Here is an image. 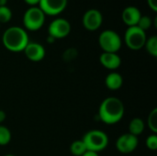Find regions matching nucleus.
I'll return each mask as SVG.
<instances>
[{"mask_svg":"<svg viewBox=\"0 0 157 156\" xmlns=\"http://www.w3.org/2000/svg\"><path fill=\"white\" fill-rule=\"evenodd\" d=\"M125 108L122 101L114 97L105 98L98 108V117L106 124L112 125L121 121L124 116Z\"/></svg>","mask_w":157,"mask_h":156,"instance_id":"obj_1","label":"nucleus"},{"mask_svg":"<svg viewBox=\"0 0 157 156\" xmlns=\"http://www.w3.org/2000/svg\"><path fill=\"white\" fill-rule=\"evenodd\" d=\"M2 41L6 50L12 52H19L24 51L29 42V39L25 29L13 26L5 30Z\"/></svg>","mask_w":157,"mask_h":156,"instance_id":"obj_2","label":"nucleus"},{"mask_svg":"<svg viewBox=\"0 0 157 156\" xmlns=\"http://www.w3.org/2000/svg\"><path fill=\"white\" fill-rule=\"evenodd\" d=\"M87 151L99 153L105 150L109 145V137L106 132L100 130H92L87 131L83 139Z\"/></svg>","mask_w":157,"mask_h":156,"instance_id":"obj_3","label":"nucleus"},{"mask_svg":"<svg viewBox=\"0 0 157 156\" xmlns=\"http://www.w3.org/2000/svg\"><path fill=\"white\" fill-rule=\"evenodd\" d=\"M46 15L39 6H30L26 10L23 16V25L26 29L37 31L40 29L45 23Z\"/></svg>","mask_w":157,"mask_h":156,"instance_id":"obj_4","label":"nucleus"},{"mask_svg":"<svg viewBox=\"0 0 157 156\" xmlns=\"http://www.w3.org/2000/svg\"><path fill=\"white\" fill-rule=\"evenodd\" d=\"M98 44L104 52L117 53L122 45L121 36L112 29H106L102 31L98 37Z\"/></svg>","mask_w":157,"mask_h":156,"instance_id":"obj_5","label":"nucleus"},{"mask_svg":"<svg viewBox=\"0 0 157 156\" xmlns=\"http://www.w3.org/2000/svg\"><path fill=\"white\" fill-rule=\"evenodd\" d=\"M146 40V32L137 26L128 27L124 34L125 44L132 51H139L144 48Z\"/></svg>","mask_w":157,"mask_h":156,"instance_id":"obj_6","label":"nucleus"},{"mask_svg":"<svg viewBox=\"0 0 157 156\" xmlns=\"http://www.w3.org/2000/svg\"><path fill=\"white\" fill-rule=\"evenodd\" d=\"M71 32V24L70 22L63 17H58L53 19L49 27L48 33L49 36L52 37L54 40L63 39L67 37Z\"/></svg>","mask_w":157,"mask_h":156,"instance_id":"obj_7","label":"nucleus"},{"mask_svg":"<svg viewBox=\"0 0 157 156\" xmlns=\"http://www.w3.org/2000/svg\"><path fill=\"white\" fill-rule=\"evenodd\" d=\"M102 22H103L102 13L96 8H91L86 11L82 18V23L84 28L89 31H95L101 27Z\"/></svg>","mask_w":157,"mask_h":156,"instance_id":"obj_8","label":"nucleus"},{"mask_svg":"<svg viewBox=\"0 0 157 156\" xmlns=\"http://www.w3.org/2000/svg\"><path fill=\"white\" fill-rule=\"evenodd\" d=\"M68 0H40L39 7L47 16H57L67 6Z\"/></svg>","mask_w":157,"mask_h":156,"instance_id":"obj_9","label":"nucleus"},{"mask_svg":"<svg viewBox=\"0 0 157 156\" xmlns=\"http://www.w3.org/2000/svg\"><path fill=\"white\" fill-rule=\"evenodd\" d=\"M138 144V137L131 133H124L117 139L116 148L121 154H130L136 150Z\"/></svg>","mask_w":157,"mask_h":156,"instance_id":"obj_10","label":"nucleus"},{"mask_svg":"<svg viewBox=\"0 0 157 156\" xmlns=\"http://www.w3.org/2000/svg\"><path fill=\"white\" fill-rule=\"evenodd\" d=\"M24 53L26 57L31 62H40L45 57V48L38 42H29L24 49Z\"/></svg>","mask_w":157,"mask_h":156,"instance_id":"obj_11","label":"nucleus"},{"mask_svg":"<svg viewBox=\"0 0 157 156\" xmlns=\"http://www.w3.org/2000/svg\"><path fill=\"white\" fill-rule=\"evenodd\" d=\"M100 63L109 70H116L121 64V58L115 52H103L99 57Z\"/></svg>","mask_w":157,"mask_h":156,"instance_id":"obj_12","label":"nucleus"},{"mask_svg":"<svg viewBox=\"0 0 157 156\" xmlns=\"http://www.w3.org/2000/svg\"><path fill=\"white\" fill-rule=\"evenodd\" d=\"M122 20L128 27L137 26L140 17H142V13L138 7L130 6L124 8L122 11Z\"/></svg>","mask_w":157,"mask_h":156,"instance_id":"obj_13","label":"nucleus"},{"mask_svg":"<svg viewBox=\"0 0 157 156\" xmlns=\"http://www.w3.org/2000/svg\"><path fill=\"white\" fill-rule=\"evenodd\" d=\"M105 85L109 90L116 91L122 86L123 78H122L121 74L117 72L109 73L105 79Z\"/></svg>","mask_w":157,"mask_h":156,"instance_id":"obj_14","label":"nucleus"},{"mask_svg":"<svg viewBox=\"0 0 157 156\" xmlns=\"http://www.w3.org/2000/svg\"><path fill=\"white\" fill-rule=\"evenodd\" d=\"M145 129V123L141 118H134L129 124V133L138 137Z\"/></svg>","mask_w":157,"mask_h":156,"instance_id":"obj_15","label":"nucleus"},{"mask_svg":"<svg viewBox=\"0 0 157 156\" xmlns=\"http://www.w3.org/2000/svg\"><path fill=\"white\" fill-rule=\"evenodd\" d=\"M70 151L74 156H82L87 150L82 140H77L72 143L70 146Z\"/></svg>","mask_w":157,"mask_h":156,"instance_id":"obj_16","label":"nucleus"},{"mask_svg":"<svg viewBox=\"0 0 157 156\" xmlns=\"http://www.w3.org/2000/svg\"><path fill=\"white\" fill-rule=\"evenodd\" d=\"M144 47L147 52L153 57H157V37L152 36L146 40Z\"/></svg>","mask_w":157,"mask_h":156,"instance_id":"obj_17","label":"nucleus"},{"mask_svg":"<svg viewBox=\"0 0 157 156\" xmlns=\"http://www.w3.org/2000/svg\"><path fill=\"white\" fill-rule=\"evenodd\" d=\"M11 131L10 130L3 125H0V145L4 146L10 143L11 141Z\"/></svg>","mask_w":157,"mask_h":156,"instance_id":"obj_18","label":"nucleus"},{"mask_svg":"<svg viewBox=\"0 0 157 156\" xmlns=\"http://www.w3.org/2000/svg\"><path fill=\"white\" fill-rule=\"evenodd\" d=\"M147 125L149 127V129L151 130V131L155 134L157 132V108H154L147 119Z\"/></svg>","mask_w":157,"mask_h":156,"instance_id":"obj_19","label":"nucleus"},{"mask_svg":"<svg viewBox=\"0 0 157 156\" xmlns=\"http://www.w3.org/2000/svg\"><path fill=\"white\" fill-rule=\"evenodd\" d=\"M12 18V11L7 6H0V24H5L10 21Z\"/></svg>","mask_w":157,"mask_h":156,"instance_id":"obj_20","label":"nucleus"},{"mask_svg":"<svg viewBox=\"0 0 157 156\" xmlns=\"http://www.w3.org/2000/svg\"><path fill=\"white\" fill-rule=\"evenodd\" d=\"M153 26V20L149 16H143L140 17L137 27H139L141 29L144 30L146 32V30H148L151 27Z\"/></svg>","mask_w":157,"mask_h":156,"instance_id":"obj_21","label":"nucleus"},{"mask_svg":"<svg viewBox=\"0 0 157 156\" xmlns=\"http://www.w3.org/2000/svg\"><path fill=\"white\" fill-rule=\"evenodd\" d=\"M146 147L151 150V151H155L157 150V135L156 134H151L150 136L147 137L146 142H145Z\"/></svg>","mask_w":157,"mask_h":156,"instance_id":"obj_22","label":"nucleus"},{"mask_svg":"<svg viewBox=\"0 0 157 156\" xmlns=\"http://www.w3.org/2000/svg\"><path fill=\"white\" fill-rule=\"evenodd\" d=\"M147 4L149 6V7L154 11H157V0H147Z\"/></svg>","mask_w":157,"mask_h":156,"instance_id":"obj_23","label":"nucleus"},{"mask_svg":"<svg viewBox=\"0 0 157 156\" xmlns=\"http://www.w3.org/2000/svg\"><path fill=\"white\" fill-rule=\"evenodd\" d=\"M40 1V0H24V2L30 6H38Z\"/></svg>","mask_w":157,"mask_h":156,"instance_id":"obj_24","label":"nucleus"},{"mask_svg":"<svg viewBox=\"0 0 157 156\" xmlns=\"http://www.w3.org/2000/svg\"><path fill=\"white\" fill-rule=\"evenodd\" d=\"M6 112H5L4 110L0 109V123L4 122V121H5V120H6Z\"/></svg>","mask_w":157,"mask_h":156,"instance_id":"obj_25","label":"nucleus"},{"mask_svg":"<svg viewBox=\"0 0 157 156\" xmlns=\"http://www.w3.org/2000/svg\"><path fill=\"white\" fill-rule=\"evenodd\" d=\"M82 156H99L98 153L95 152H91V151H86Z\"/></svg>","mask_w":157,"mask_h":156,"instance_id":"obj_26","label":"nucleus"},{"mask_svg":"<svg viewBox=\"0 0 157 156\" xmlns=\"http://www.w3.org/2000/svg\"><path fill=\"white\" fill-rule=\"evenodd\" d=\"M7 5V0H0V6H5Z\"/></svg>","mask_w":157,"mask_h":156,"instance_id":"obj_27","label":"nucleus"},{"mask_svg":"<svg viewBox=\"0 0 157 156\" xmlns=\"http://www.w3.org/2000/svg\"><path fill=\"white\" fill-rule=\"evenodd\" d=\"M47 40H48V42H50V43H52V42H54L55 41V40L52 38V37H51V36H49L48 35V38H47Z\"/></svg>","mask_w":157,"mask_h":156,"instance_id":"obj_28","label":"nucleus"},{"mask_svg":"<svg viewBox=\"0 0 157 156\" xmlns=\"http://www.w3.org/2000/svg\"><path fill=\"white\" fill-rule=\"evenodd\" d=\"M5 156H15V155H13V154H6Z\"/></svg>","mask_w":157,"mask_h":156,"instance_id":"obj_29","label":"nucleus"},{"mask_svg":"<svg viewBox=\"0 0 157 156\" xmlns=\"http://www.w3.org/2000/svg\"><path fill=\"white\" fill-rule=\"evenodd\" d=\"M0 25H1V24H0Z\"/></svg>","mask_w":157,"mask_h":156,"instance_id":"obj_30","label":"nucleus"}]
</instances>
